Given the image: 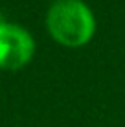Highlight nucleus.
I'll list each match as a JSON object with an SVG mask.
<instances>
[{"instance_id":"1","label":"nucleus","mask_w":125,"mask_h":127,"mask_svg":"<svg viewBox=\"0 0 125 127\" xmlns=\"http://www.w3.org/2000/svg\"><path fill=\"white\" fill-rule=\"evenodd\" d=\"M51 37L64 46H83L94 37L96 20L90 7L81 0H59L46 19Z\"/></svg>"},{"instance_id":"2","label":"nucleus","mask_w":125,"mask_h":127,"mask_svg":"<svg viewBox=\"0 0 125 127\" xmlns=\"http://www.w3.org/2000/svg\"><path fill=\"white\" fill-rule=\"evenodd\" d=\"M35 52V42L24 28L0 22V68H22Z\"/></svg>"},{"instance_id":"3","label":"nucleus","mask_w":125,"mask_h":127,"mask_svg":"<svg viewBox=\"0 0 125 127\" xmlns=\"http://www.w3.org/2000/svg\"><path fill=\"white\" fill-rule=\"evenodd\" d=\"M0 22H4V20H2V19H0Z\"/></svg>"}]
</instances>
